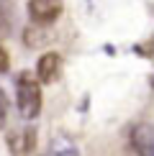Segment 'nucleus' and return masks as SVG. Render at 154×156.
Wrapping results in <instances>:
<instances>
[{
  "mask_svg": "<svg viewBox=\"0 0 154 156\" xmlns=\"http://www.w3.org/2000/svg\"><path fill=\"white\" fill-rule=\"evenodd\" d=\"M41 82L31 72H21L16 77V105L23 120H34L41 113Z\"/></svg>",
  "mask_w": 154,
  "mask_h": 156,
  "instance_id": "nucleus-1",
  "label": "nucleus"
},
{
  "mask_svg": "<svg viewBox=\"0 0 154 156\" xmlns=\"http://www.w3.org/2000/svg\"><path fill=\"white\" fill-rule=\"evenodd\" d=\"M28 16L34 23H41V26H49L54 23L57 18L62 16L64 10V3L62 0H28Z\"/></svg>",
  "mask_w": 154,
  "mask_h": 156,
  "instance_id": "nucleus-2",
  "label": "nucleus"
},
{
  "mask_svg": "<svg viewBox=\"0 0 154 156\" xmlns=\"http://www.w3.org/2000/svg\"><path fill=\"white\" fill-rule=\"evenodd\" d=\"M8 151L10 156H31L36 148V131L34 128H21V131L8 133Z\"/></svg>",
  "mask_w": 154,
  "mask_h": 156,
  "instance_id": "nucleus-3",
  "label": "nucleus"
},
{
  "mask_svg": "<svg viewBox=\"0 0 154 156\" xmlns=\"http://www.w3.org/2000/svg\"><path fill=\"white\" fill-rule=\"evenodd\" d=\"M62 74V56L57 51H46L44 56H38V64H36V80L41 84H51L57 82Z\"/></svg>",
  "mask_w": 154,
  "mask_h": 156,
  "instance_id": "nucleus-4",
  "label": "nucleus"
},
{
  "mask_svg": "<svg viewBox=\"0 0 154 156\" xmlns=\"http://www.w3.org/2000/svg\"><path fill=\"white\" fill-rule=\"evenodd\" d=\"M134 148L141 154V156H154V131L146 126H139L134 128V138H131Z\"/></svg>",
  "mask_w": 154,
  "mask_h": 156,
  "instance_id": "nucleus-5",
  "label": "nucleus"
},
{
  "mask_svg": "<svg viewBox=\"0 0 154 156\" xmlns=\"http://www.w3.org/2000/svg\"><path fill=\"white\" fill-rule=\"evenodd\" d=\"M49 41H51V36L44 31L41 23H34V26H28V28L23 31V44L31 46V49H38V46H44V44H49Z\"/></svg>",
  "mask_w": 154,
  "mask_h": 156,
  "instance_id": "nucleus-6",
  "label": "nucleus"
},
{
  "mask_svg": "<svg viewBox=\"0 0 154 156\" xmlns=\"http://www.w3.org/2000/svg\"><path fill=\"white\" fill-rule=\"evenodd\" d=\"M49 156H80V151H77V146L69 138L57 136V138L51 141V146H49Z\"/></svg>",
  "mask_w": 154,
  "mask_h": 156,
  "instance_id": "nucleus-7",
  "label": "nucleus"
},
{
  "mask_svg": "<svg viewBox=\"0 0 154 156\" xmlns=\"http://www.w3.org/2000/svg\"><path fill=\"white\" fill-rule=\"evenodd\" d=\"M5 126H8V97L0 90V131H3Z\"/></svg>",
  "mask_w": 154,
  "mask_h": 156,
  "instance_id": "nucleus-8",
  "label": "nucleus"
},
{
  "mask_svg": "<svg viewBox=\"0 0 154 156\" xmlns=\"http://www.w3.org/2000/svg\"><path fill=\"white\" fill-rule=\"evenodd\" d=\"M8 67H10V56H8V51L0 46V74L8 72Z\"/></svg>",
  "mask_w": 154,
  "mask_h": 156,
  "instance_id": "nucleus-9",
  "label": "nucleus"
},
{
  "mask_svg": "<svg viewBox=\"0 0 154 156\" xmlns=\"http://www.w3.org/2000/svg\"><path fill=\"white\" fill-rule=\"evenodd\" d=\"M5 31H8V23H5L3 16H0V34H5Z\"/></svg>",
  "mask_w": 154,
  "mask_h": 156,
  "instance_id": "nucleus-10",
  "label": "nucleus"
}]
</instances>
